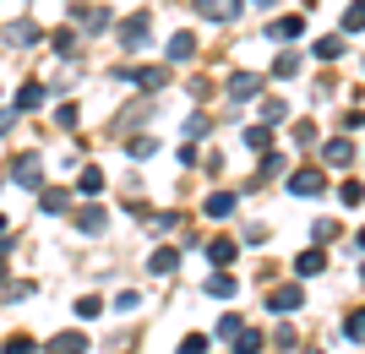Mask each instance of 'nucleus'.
I'll use <instances>...</instances> for the list:
<instances>
[{"label": "nucleus", "instance_id": "obj_33", "mask_svg": "<svg viewBox=\"0 0 365 354\" xmlns=\"http://www.w3.org/2000/svg\"><path fill=\"white\" fill-rule=\"evenodd\" d=\"M0 354H33V338H22V333H16V338H6V349Z\"/></svg>", "mask_w": 365, "mask_h": 354}, {"label": "nucleus", "instance_id": "obj_11", "mask_svg": "<svg viewBox=\"0 0 365 354\" xmlns=\"http://www.w3.org/2000/svg\"><path fill=\"white\" fill-rule=\"evenodd\" d=\"M44 82H22V93H16V109H22V115H28V109H44Z\"/></svg>", "mask_w": 365, "mask_h": 354}, {"label": "nucleus", "instance_id": "obj_25", "mask_svg": "<svg viewBox=\"0 0 365 354\" xmlns=\"http://www.w3.org/2000/svg\"><path fill=\"white\" fill-rule=\"evenodd\" d=\"M294 71H300V55H294V49H284V55L273 61V77H294Z\"/></svg>", "mask_w": 365, "mask_h": 354}, {"label": "nucleus", "instance_id": "obj_16", "mask_svg": "<svg viewBox=\"0 0 365 354\" xmlns=\"http://www.w3.org/2000/svg\"><path fill=\"white\" fill-rule=\"evenodd\" d=\"M322 267H327V256H322V251H300V256H294V273H300V278H317Z\"/></svg>", "mask_w": 365, "mask_h": 354}, {"label": "nucleus", "instance_id": "obj_24", "mask_svg": "<svg viewBox=\"0 0 365 354\" xmlns=\"http://www.w3.org/2000/svg\"><path fill=\"white\" fill-rule=\"evenodd\" d=\"M240 316H235V311H229V316H218V338H224V343H235V338H240Z\"/></svg>", "mask_w": 365, "mask_h": 354}, {"label": "nucleus", "instance_id": "obj_1", "mask_svg": "<svg viewBox=\"0 0 365 354\" xmlns=\"http://www.w3.org/2000/svg\"><path fill=\"white\" fill-rule=\"evenodd\" d=\"M11 180L16 185H28V191H38V185H44V164H38V153H22L11 164Z\"/></svg>", "mask_w": 365, "mask_h": 354}, {"label": "nucleus", "instance_id": "obj_14", "mask_svg": "<svg viewBox=\"0 0 365 354\" xmlns=\"http://www.w3.org/2000/svg\"><path fill=\"white\" fill-rule=\"evenodd\" d=\"M322 153H327V164H333V170H344V164L354 158V147H349V137H333L327 147H322Z\"/></svg>", "mask_w": 365, "mask_h": 354}, {"label": "nucleus", "instance_id": "obj_6", "mask_svg": "<svg viewBox=\"0 0 365 354\" xmlns=\"http://www.w3.org/2000/svg\"><path fill=\"white\" fill-rule=\"evenodd\" d=\"M202 16H213V22H235L240 16V0H197Z\"/></svg>", "mask_w": 365, "mask_h": 354}, {"label": "nucleus", "instance_id": "obj_36", "mask_svg": "<svg viewBox=\"0 0 365 354\" xmlns=\"http://www.w3.org/2000/svg\"><path fill=\"white\" fill-rule=\"evenodd\" d=\"M137 306H142L137 289H120V294H115V311H137Z\"/></svg>", "mask_w": 365, "mask_h": 354}, {"label": "nucleus", "instance_id": "obj_19", "mask_svg": "<svg viewBox=\"0 0 365 354\" xmlns=\"http://www.w3.org/2000/svg\"><path fill=\"white\" fill-rule=\"evenodd\" d=\"M207 294H218V300H229V294H235V278H229V267L207 273Z\"/></svg>", "mask_w": 365, "mask_h": 354}, {"label": "nucleus", "instance_id": "obj_40", "mask_svg": "<svg viewBox=\"0 0 365 354\" xmlns=\"http://www.w3.org/2000/svg\"><path fill=\"white\" fill-rule=\"evenodd\" d=\"M360 251H365V229H360Z\"/></svg>", "mask_w": 365, "mask_h": 354}, {"label": "nucleus", "instance_id": "obj_3", "mask_svg": "<svg viewBox=\"0 0 365 354\" xmlns=\"http://www.w3.org/2000/svg\"><path fill=\"white\" fill-rule=\"evenodd\" d=\"M267 306H273L278 316H294V311L305 306V289H300V283H284V289H273V294H267Z\"/></svg>", "mask_w": 365, "mask_h": 354}, {"label": "nucleus", "instance_id": "obj_20", "mask_svg": "<svg viewBox=\"0 0 365 354\" xmlns=\"http://www.w3.org/2000/svg\"><path fill=\"white\" fill-rule=\"evenodd\" d=\"M38 207H44V213H66V191H55V185H38Z\"/></svg>", "mask_w": 365, "mask_h": 354}, {"label": "nucleus", "instance_id": "obj_17", "mask_svg": "<svg viewBox=\"0 0 365 354\" xmlns=\"http://www.w3.org/2000/svg\"><path fill=\"white\" fill-rule=\"evenodd\" d=\"M245 147H251V153H267V147H273V131H267V120H262V125H245Z\"/></svg>", "mask_w": 365, "mask_h": 354}, {"label": "nucleus", "instance_id": "obj_4", "mask_svg": "<svg viewBox=\"0 0 365 354\" xmlns=\"http://www.w3.org/2000/svg\"><path fill=\"white\" fill-rule=\"evenodd\" d=\"M148 44V11H137L131 22H120V49H142Z\"/></svg>", "mask_w": 365, "mask_h": 354}, {"label": "nucleus", "instance_id": "obj_18", "mask_svg": "<svg viewBox=\"0 0 365 354\" xmlns=\"http://www.w3.org/2000/svg\"><path fill=\"white\" fill-rule=\"evenodd\" d=\"M76 229L82 234H104V207H82V213H76Z\"/></svg>", "mask_w": 365, "mask_h": 354}, {"label": "nucleus", "instance_id": "obj_12", "mask_svg": "<svg viewBox=\"0 0 365 354\" xmlns=\"http://www.w3.org/2000/svg\"><path fill=\"white\" fill-rule=\"evenodd\" d=\"M38 38H44V33L33 28V22H11V28H6V44H16V49H28V44H38Z\"/></svg>", "mask_w": 365, "mask_h": 354}, {"label": "nucleus", "instance_id": "obj_34", "mask_svg": "<svg viewBox=\"0 0 365 354\" xmlns=\"http://www.w3.org/2000/svg\"><path fill=\"white\" fill-rule=\"evenodd\" d=\"M267 175H284V158H278L273 147H267V158H262V180H267Z\"/></svg>", "mask_w": 365, "mask_h": 354}, {"label": "nucleus", "instance_id": "obj_15", "mask_svg": "<svg viewBox=\"0 0 365 354\" xmlns=\"http://www.w3.org/2000/svg\"><path fill=\"white\" fill-rule=\"evenodd\" d=\"M300 33H305V16H278L267 28V38H300Z\"/></svg>", "mask_w": 365, "mask_h": 354}, {"label": "nucleus", "instance_id": "obj_22", "mask_svg": "<svg viewBox=\"0 0 365 354\" xmlns=\"http://www.w3.org/2000/svg\"><path fill=\"white\" fill-rule=\"evenodd\" d=\"M262 349V333L257 327H240V338H235V354H257Z\"/></svg>", "mask_w": 365, "mask_h": 354}, {"label": "nucleus", "instance_id": "obj_37", "mask_svg": "<svg viewBox=\"0 0 365 354\" xmlns=\"http://www.w3.org/2000/svg\"><path fill=\"white\" fill-rule=\"evenodd\" d=\"M55 49H61V55H71V49H76V33L61 28V33H55Z\"/></svg>", "mask_w": 365, "mask_h": 354}, {"label": "nucleus", "instance_id": "obj_21", "mask_svg": "<svg viewBox=\"0 0 365 354\" xmlns=\"http://www.w3.org/2000/svg\"><path fill=\"white\" fill-rule=\"evenodd\" d=\"M76 191H88V197H98V191H104V175H98V170L88 164V170L76 175Z\"/></svg>", "mask_w": 365, "mask_h": 354}, {"label": "nucleus", "instance_id": "obj_30", "mask_svg": "<svg viewBox=\"0 0 365 354\" xmlns=\"http://www.w3.org/2000/svg\"><path fill=\"white\" fill-rule=\"evenodd\" d=\"M125 153H131V158H148V153H158V142H153V137H131V142H125Z\"/></svg>", "mask_w": 365, "mask_h": 354}, {"label": "nucleus", "instance_id": "obj_9", "mask_svg": "<svg viewBox=\"0 0 365 354\" xmlns=\"http://www.w3.org/2000/svg\"><path fill=\"white\" fill-rule=\"evenodd\" d=\"M235 251H240V246H235L229 234H218V240H207V262H213V267H229V262H235Z\"/></svg>", "mask_w": 365, "mask_h": 354}, {"label": "nucleus", "instance_id": "obj_29", "mask_svg": "<svg viewBox=\"0 0 365 354\" xmlns=\"http://www.w3.org/2000/svg\"><path fill=\"white\" fill-rule=\"evenodd\" d=\"M344 55V38H317V61H338Z\"/></svg>", "mask_w": 365, "mask_h": 354}, {"label": "nucleus", "instance_id": "obj_32", "mask_svg": "<svg viewBox=\"0 0 365 354\" xmlns=\"http://www.w3.org/2000/svg\"><path fill=\"white\" fill-rule=\"evenodd\" d=\"M284 115H289V109H284V98H267V104H262V120H267V125H278Z\"/></svg>", "mask_w": 365, "mask_h": 354}, {"label": "nucleus", "instance_id": "obj_41", "mask_svg": "<svg viewBox=\"0 0 365 354\" xmlns=\"http://www.w3.org/2000/svg\"><path fill=\"white\" fill-rule=\"evenodd\" d=\"M311 354H322V349H311Z\"/></svg>", "mask_w": 365, "mask_h": 354}, {"label": "nucleus", "instance_id": "obj_27", "mask_svg": "<svg viewBox=\"0 0 365 354\" xmlns=\"http://www.w3.org/2000/svg\"><path fill=\"white\" fill-rule=\"evenodd\" d=\"M365 28V0H354L349 11H344V33H360Z\"/></svg>", "mask_w": 365, "mask_h": 354}, {"label": "nucleus", "instance_id": "obj_39", "mask_svg": "<svg viewBox=\"0 0 365 354\" xmlns=\"http://www.w3.org/2000/svg\"><path fill=\"white\" fill-rule=\"evenodd\" d=\"M0 234H6V213H0Z\"/></svg>", "mask_w": 365, "mask_h": 354}, {"label": "nucleus", "instance_id": "obj_28", "mask_svg": "<svg viewBox=\"0 0 365 354\" xmlns=\"http://www.w3.org/2000/svg\"><path fill=\"white\" fill-rule=\"evenodd\" d=\"M98 311H104V300H98V294H82V300H76V316H82V322H93Z\"/></svg>", "mask_w": 365, "mask_h": 354}, {"label": "nucleus", "instance_id": "obj_5", "mask_svg": "<svg viewBox=\"0 0 365 354\" xmlns=\"http://www.w3.org/2000/svg\"><path fill=\"white\" fill-rule=\"evenodd\" d=\"M289 191L294 197H322L327 180H322V170H300V175H289Z\"/></svg>", "mask_w": 365, "mask_h": 354}, {"label": "nucleus", "instance_id": "obj_23", "mask_svg": "<svg viewBox=\"0 0 365 354\" xmlns=\"http://www.w3.org/2000/svg\"><path fill=\"white\" fill-rule=\"evenodd\" d=\"M344 333H349L354 343H365V306H360V311H349V316H344Z\"/></svg>", "mask_w": 365, "mask_h": 354}, {"label": "nucleus", "instance_id": "obj_42", "mask_svg": "<svg viewBox=\"0 0 365 354\" xmlns=\"http://www.w3.org/2000/svg\"><path fill=\"white\" fill-rule=\"evenodd\" d=\"M360 278H365V267H360Z\"/></svg>", "mask_w": 365, "mask_h": 354}, {"label": "nucleus", "instance_id": "obj_7", "mask_svg": "<svg viewBox=\"0 0 365 354\" xmlns=\"http://www.w3.org/2000/svg\"><path fill=\"white\" fill-rule=\"evenodd\" d=\"M175 267H180V256H175V246H158V251H153V256H148V273H153V278H169V273H175Z\"/></svg>", "mask_w": 365, "mask_h": 354}, {"label": "nucleus", "instance_id": "obj_2", "mask_svg": "<svg viewBox=\"0 0 365 354\" xmlns=\"http://www.w3.org/2000/svg\"><path fill=\"white\" fill-rule=\"evenodd\" d=\"M125 82H137V88H148V93H158L169 82V66H131V71H120Z\"/></svg>", "mask_w": 365, "mask_h": 354}, {"label": "nucleus", "instance_id": "obj_13", "mask_svg": "<svg viewBox=\"0 0 365 354\" xmlns=\"http://www.w3.org/2000/svg\"><path fill=\"white\" fill-rule=\"evenodd\" d=\"M262 88H267V82H262V77H251V71H240V77L229 82V98H257Z\"/></svg>", "mask_w": 365, "mask_h": 354}, {"label": "nucleus", "instance_id": "obj_35", "mask_svg": "<svg viewBox=\"0 0 365 354\" xmlns=\"http://www.w3.org/2000/svg\"><path fill=\"white\" fill-rule=\"evenodd\" d=\"M294 142H300V147H311V142H317V125L300 120V125H294Z\"/></svg>", "mask_w": 365, "mask_h": 354}, {"label": "nucleus", "instance_id": "obj_38", "mask_svg": "<svg viewBox=\"0 0 365 354\" xmlns=\"http://www.w3.org/2000/svg\"><path fill=\"white\" fill-rule=\"evenodd\" d=\"M202 349H207V338H202V333H191V338L180 343V354H202Z\"/></svg>", "mask_w": 365, "mask_h": 354}, {"label": "nucleus", "instance_id": "obj_8", "mask_svg": "<svg viewBox=\"0 0 365 354\" xmlns=\"http://www.w3.org/2000/svg\"><path fill=\"white\" fill-rule=\"evenodd\" d=\"M49 354H88V333H55Z\"/></svg>", "mask_w": 365, "mask_h": 354}, {"label": "nucleus", "instance_id": "obj_26", "mask_svg": "<svg viewBox=\"0 0 365 354\" xmlns=\"http://www.w3.org/2000/svg\"><path fill=\"white\" fill-rule=\"evenodd\" d=\"M224 213H235V197H229V191H218V197H207V218H224Z\"/></svg>", "mask_w": 365, "mask_h": 354}, {"label": "nucleus", "instance_id": "obj_10", "mask_svg": "<svg viewBox=\"0 0 365 354\" xmlns=\"http://www.w3.org/2000/svg\"><path fill=\"white\" fill-rule=\"evenodd\" d=\"M169 61H175V66L197 61V38H191V33H175V38H169Z\"/></svg>", "mask_w": 365, "mask_h": 354}, {"label": "nucleus", "instance_id": "obj_31", "mask_svg": "<svg viewBox=\"0 0 365 354\" xmlns=\"http://www.w3.org/2000/svg\"><path fill=\"white\" fill-rule=\"evenodd\" d=\"M338 197H344V207H360V202H365V185H360V180H344V191H338Z\"/></svg>", "mask_w": 365, "mask_h": 354}]
</instances>
